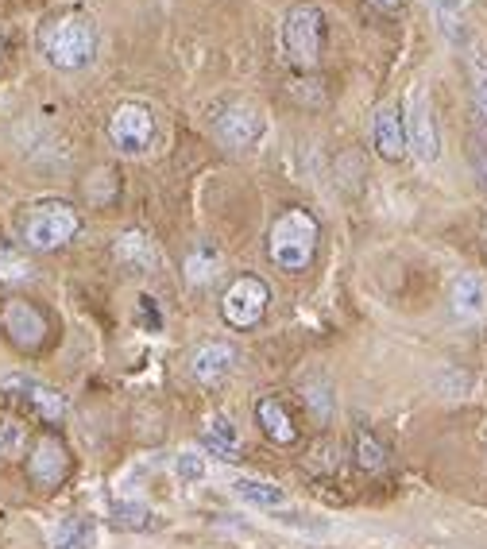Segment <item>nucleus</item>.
Here are the masks:
<instances>
[{
    "mask_svg": "<svg viewBox=\"0 0 487 549\" xmlns=\"http://www.w3.org/2000/svg\"><path fill=\"white\" fill-rule=\"evenodd\" d=\"M39 55L55 70H82L97 55V24L86 12H62L39 28Z\"/></svg>",
    "mask_w": 487,
    "mask_h": 549,
    "instance_id": "nucleus-1",
    "label": "nucleus"
},
{
    "mask_svg": "<svg viewBox=\"0 0 487 549\" xmlns=\"http://www.w3.org/2000/svg\"><path fill=\"white\" fill-rule=\"evenodd\" d=\"M317 240L321 225L310 209H287L283 217H275V225L267 232V256L283 271H306L317 256Z\"/></svg>",
    "mask_w": 487,
    "mask_h": 549,
    "instance_id": "nucleus-2",
    "label": "nucleus"
},
{
    "mask_svg": "<svg viewBox=\"0 0 487 549\" xmlns=\"http://www.w3.org/2000/svg\"><path fill=\"white\" fill-rule=\"evenodd\" d=\"M78 229H82L78 209L70 202H58V198L28 205L24 217H20V240L31 252H55L62 244H70L78 236Z\"/></svg>",
    "mask_w": 487,
    "mask_h": 549,
    "instance_id": "nucleus-3",
    "label": "nucleus"
},
{
    "mask_svg": "<svg viewBox=\"0 0 487 549\" xmlns=\"http://www.w3.org/2000/svg\"><path fill=\"white\" fill-rule=\"evenodd\" d=\"M321 43H325V12L317 4H294L283 16V51L294 70L310 74L321 62Z\"/></svg>",
    "mask_w": 487,
    "mask_h": 549,
    "instance_id": "nucleus-4",
    "label": "nucleus"
},
{
    "mask_svg": "<svg viewBox=\"0 0 487 549\" xmlns=\"http://www.w3.org/2000/svg\"><path fill=\"white\" fill-rule=\"evenodd\" d=\"M267 302H271L267 283L256 275H240L221 298V318L229 321L232 329H252L267 314Z\"/></svg>",
    "mask_w": 487,
    "mask_h": 549,
    "instance_id": "nucleus-5",
    "label": "nucleus"
},
{
    "mask_svg": "<svg viewBox=\"0 0 487 549\" xmlns=\"http://www.w3.org/2000/svg\"><path fill=\"white\" fill-rule=\"evenodd\" d=\"M109 140H113L124 155H144L151 140H155V116L151 109L128 101V105H116L109 116Z\"/></svg>",
    "mask_w": 487,
    "mask_h": 549,
    "instance_id": "nucleus-6",
    "label": "nucleus"
},
{
    "mask_svg": "<svg viewBox=\"0 0 487 549\" xmlns=\"http://www.w3.org/2000/svg\"><path fill=\"white\" fill-rule=\"evenodd\" d=\"M406 147L422 159V163H437L441 155V132H437V116H433L430 101L422 89L410 93V105H406Z\"/></svg>",
    "mask_w": 487,
    "mask_h": 549,
    "instance_id": "nucleus-7",
    "label": "nucleus"
},
{
    "mask_svg": "<svg viewBox=\"0 0 487 549\" xmlns=\"http://www.w3.org/2000/svg\"><path fill=\"white\" fill-rule=\"evenodd\" d=\"M213 136L229 151H244V147H252L263 136V113L256 105H248V101H232L213 120Z\"/></svg>",
    "mask_w": 487,
    "mask_h": 549,
    "instance_id": "nucleus-8",
    "label": "nucleus"
},
{
    "mask_svg": "<svg viewBox=\"0 0 487 549\" xmlns=\"http://www.w3.org/2000/svg\"><path fill=\"white\" fill-rule=\"evenodd\" d=\"M28 476L35 488L51 492L58 488L66 476H70V449L62 445V437L55 434H43L28 453Z\"/></svg>",
    "mask_w": 487,
    "mask_h": 549,
    "instance_id": "nucleus-9",
    "label": "nucleus"
},
{
    "mask_svg": "<svg viewBox=\"0 0 487 549\" xmlns=\"http://www.w3.org/2000/svg\"><path fill=\"white\" fill-rule=\"evenodd\" d=\"M0 325H4V333H8V341L16 348H24V352H35V348L47 345V318L31 306V302H8L4 310H0Z\"/></svg>",
    "mask_w": 487,
    "mask_h": 549,
    "instance_id": "nucleus-10",
    "label": "nucleus"
},
{
    "mask_svg": "<svg viewBox=\"0 0 487 549\" xmlns=\"http://www.w3.org/2000/svg\"><path fill=\"white\" fill-rule=\"evenodd\" d=\"M0 391H4V395H16V399L24 406H31L43 422H62V414H66V399L58 395L51 383H43V379L8 376L0 383Z\"/></svg>",
    "mask_w": 487,
    "mask_h": 549,
    "instance_id": "nucleus-11",
    "label": "nucleus"
},
{
    "mask_svg": "<svg viewBox=\"0 0 487 549\" xmlns=\"http://www.w3.org/2000/svg\"><path fill=\"white\" fill-rule=\"evenodd\" d=\"M236 364H240V352L225 341H209V345H201L194 352V360H190V376L205 383V387H217V383H225V379L236 372Z\"/></svg>",
    "mask_w": 487,
    "mask_h": 549,
    "instance_id": "nucleus-12",
    "label": "nucleus"
},
{
    "mask_svg": "<svg viewBox=\"0 0 487 549\" xmlns=\"http://www.w3.org/2000/svg\"><path fill=\"white\" fill-rule=\"evenodd\" d=\"M372 144L379 151V159H387V163H399L410 151L406 147V116H402L399 105H383L372 116Z\"/></svg>",
    "mask_w": 487,
    "mask_h": 549,
    "instance_id": "nucleus-13",
    "label": "nucleus"
},
{
    "mask_svg": "<svg viewBox=\"0 0 487 549\" xmlns=\"http://www.w3.org/2000/svg\"><path fill=\"white\" fill-rule=\"evenodd\" d=\"M449 302H453V314L464 321H476L487 314V287L476 271H460L449 287Z\"/></svg>",
    "mask_w": 487,
    "mask_h": 549,
    "instance_id": "nucleus-14",
    "label": "nucleus"
},
{
    "mask_svg": "<svg viewBox=\"0 0 487 549\" xmlns=\"http://www.w3.org/2000/svg\"><path fill=\"white\" fill-rule=\"evenodd\" d=\"M113 256L124 263V267H132V271H155V267H159V248H155V240L140 229L120 232L113 244Z\"/></svg>",
    "mask_w": 487,
    "mask_h": 549,
    "instance_id": "nucleus-15",
    "label": "nucleus"
},
{
    "mask_svg": "<svg viewBox=\"0 0 487 549\" xmlns=\"http://www.w3.org/2000/svg\"><path fill=\"white\" fill-rule=\"evenodd\" d=\"M201 445H205V453H213L217 461H236V457H240V434H236L229 414L205 418V426H201Z\"/></svg>",
    "mask_w": 487,
    "mask_h": 549,
    "instance_id": "nucleus-16",
    "label": "nucleus"
},
{
    "mask_svg": "<svg viewBox=\"0 0 487 549\" xmlns=\"http://www.w3.org/2000/svg\"><path fill=\"white\" fill-rule=\"evenodd\" d=\"M256 422L263 426V434L271 437L275 445H294V441H298V426L290 422L287 406L279 403L275 395H267V399L256 403Z\"/></svg>",
    "mask_w": 487,
    "mask_h": 549,
    "instance_id": "nucleus-17",
    "label": "nucleus"
},
{
    "mask_svg": "<svg viewBox=\"0 0 487 549\" xmlns=\"http://www.w3.org/2000/svg\"><path fill=\"white\" fill-rule=\"evenodd\" d=\"M433 12V20H437V28L441 35L453 43V47H464L468 43V20H464V8H460V0H426Z\"/></svg>",
    "mask_w": 487,
    "mask_h": 549,
    "instance_id": "nucleus-18",
    "label": "nucleus"
},
{
    "mask_svg": "<svg viewBox=\"0 0 487 549\" xmlns=\"http://www.w3.org/2000/svg\"><path fill=\"white\" fill-rule=\"evenodd\" d=\"M31 275H35V267H31L28 252L8 244V240H0V283L20 287V283H28Z\"/></svg>",
    "mask_w": 487,
    "mask_h": 549,
    "instance_id": "nucleus-19",
    "label": "nucleus"
},
{
    "mask_svg": "<svg viewBox=\"0 0 487 549\" xmlns=\"http://www.w3.org/2000/svg\"><path fill=\"white\" fill-rule=\"evenodd\" d=\"M232 492L240 495L244 503H256V507H283V503H287V492H283L279 484H267V480H252V476L236 480V484H232Z\"/></svg>",
    "mask_w": 487,
    "mask_h": 549,
    "instance_id": "nucleus-20",
    "label": "nucleus"
},
{
    "mask_svg": "<svg viewBox=\"0 0 487 549\" xmlns=\"http://www.w3.org/2000/svg\"><path fill=\"white\" fill-rule=\"evenodd\" d=\"M93 546V526L86 519H62L55 526V538H51V549H89Z\"/></svg>",
    "mask_w": 487,
    "mask_h": 549,
    "instance_id": "nucleus-21",
    "label": "nucleus"
},
{
    "mask_svg": "<svg viewBox=\"0 0 487 549\" xmlns=\"http://www.w3.org/2000/svg\"><path fill=\"white\" fill-rule=\"evenodd\" d=\"M468 159H472V171L480 178V186L487 190V116H476L468 128Z\"/></svg>",
    "mask_w": 487,
    "mask_h": 549,
    "instance_id": "nucleus-22",
    "label": "nucleus"
},
{
    "mask_svg": "<svg viewBox=\"0 0 487 549\" xmlns=\"http://www.w3.org/2000/svg\"><path fill=\"white\" fill-rule=\"evenodd\" d=\"M352 457H356V464H360L364 472H379V468L387 464V449H383L368 430H356V437H352Z\"/></svg>",
    "mask_w": 487,
    "mask_h": 549,
    "instance_id": "nucleus-23",
    "label": "nucleus"
},
{
    "mask_svg": "<svg viewBox=\"0 0 487 549\" xmlns=\"http://www.w3.org/2000/svg\"><path fill=\"white\" fill-rule=\"evenodd\" d=\"M151 522H155V515L144 503H113V526H120V530H147Z\"/></svg>",
    "mask_w": 487,
    "mask_h": 549,
    "instance_id": "nucleus-24",
    "label": "nucleus"
},
{
    "mask_svg": "<svg viewBox=\"0 0 487 549\" xmlns=\"http://www.w3.org/2000/svg\"><path fill=\"white\" fill-rule=\"evenodd\" d=\"M217 263H221L217 248H213V244H198V248L190 252V260H186V267H190V279H194V283L213 279V275H217Z\"/></svg>",
    "mask_w": 487,
    "mask_h": 549,
    "instance_id": "nucleus-25",
    "label": "nucleus"
},
{
    "mask_svg": "<svg viewBox=\"0 0 487 549\" xmlns=\"http://www.w3.org/2000/svg\"><path fill=\"white\" fill-rule=\"evenodd\" d=\"M468 70H472V89H476L480 116H487V55L480 51V47L468 51Z\"/></svg>",
    "mask_w": 487,
    "mask_h": 549,
    "instance_id": "nucleus-26",
    "label": "nucleus"
},
{
    "mask_svg": "<svg viewBox=\"0 0 487 549\" xmlns=\"http://www.w3.org/2000/svg\"><path fill=\"white\" fill-rule=\"evenodd\" d=\"M24 449V426L20 422H0V461H12Z\"/></svg>",
    "mask_w": 487,
    "mask_h": 549,
    "instance_id": "nucleus-27",
    "label": "nucleus"
},
{
    "mask_svg": "<svg viewBox=\"0 0 487 549\" xmlns=\"http://www.w3.org/2000/svg\"><path fill=\"white\" fill-rule=\"evenodd\" d=\"M174 472L182 476V480H201L205 476V461H201L198 453H178V461H174Z\"/></svg>",
    "mask_w": 487,
    "mask_h": 549,
    "instance_id": "nucleus-28",
    "label": "nucleus"
},
{
    "mask_svg": "<svg viewBox=\"0 0 487 549\" xmlns=\"http://www.w3.org/2000/svg\"><path fill=\"white\" fill-rule=\"evenodd\" d=\"M306 399H310V403H314V410L317 414H321V418H329V391H325V387H306Z\"/></svg>",
    "mask_w": 487,
    "mask_h": 549,
    "instance_id": "nucleus-29",
    "label": "nucleus"
},
{
    "mask_svg": "<svg viewBox=\"0 0 487 549\" xmlns=\"http://www.w3.org/2000/svg\"><path fill=\"white\" fill-rule=\"evenodd\" d=\"M379 8H387V12H395V8H402V0H375Z\"/></svg>",
    "mask_w": 487,
    "mask_h": 549,
    "instance_id": "nucleus-30",
    "label": "nucleus"
},
{
    "mask_svg": "<svg viewBox=\"0 0 487 549\" xmlns=\"http://www.w3.org/2000/svg\"><path fill=\"white\" fill-rule=\"evenodd\" d=\"M0 55H4V31H0Z\"/></svg>",
    "mask_w": 487,
    "mask_h": 549,
    "instance_id": "nucleus-31",
    "label": "nucleus"
}]
</instances>
